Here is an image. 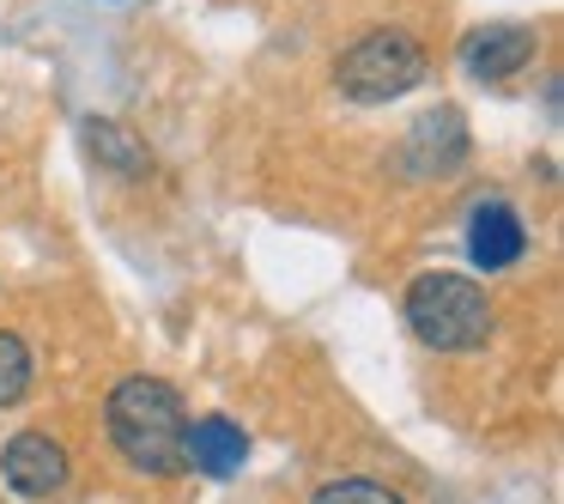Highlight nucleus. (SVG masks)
Listing matches in <instances>:
<instances>
[{
    "label": "nucleus",
    "instance_id": "1",
    "mask_svg": "<svg viewBox=\"0 0 564 504\" xmlns=\"http://www.w3.org/2000/svg\"><path fill=\"white\" fill-rule=\"evenodd\" d=\"M110 443L122 450L128 468L164 480L183 474V438H188V407L164 377H122L104 401Z\"/></svg>",
    "mask_w": 564,
    "mask_h": 504
},
{
    "label": "nucleus",
    "instance_id": "3",
    "mask_svg": "<svg viewBox=\"0 0 564 504\" xmlns=\"http://www.w3.org/2000/svg\"><path fill=\"white\" fill-rule=\"evenodd\" d=\"M425 74H431V55H425V43L406 37V31H370V37H358L352 50L334 62V86L352 104H389V98H401V92H413Z\"/></svg>",
    "mask_w": 564,
    "mask_h": 504
},
{
    "label": "nucleus",
    "instance_id": "7",
    "mask_svg": "<svg viewBox=\"0 0 564 504\" xmlns=\"http://www.w3.org/2000/svg\"><path fill=\"white\" fill-rule=\"evenodd\" d=\"M528 249V225L510 201H479L474 219H467V256L479 261L486 274H503L510 261H522Z\"/></svg>",
    "mask_w": 564,
    "mask_h": 504
},
{
    "label": "nucleus",
    "instance_id": "5",
    "mask_svg": "<svg viewBox=\"0 0 564 504\" xmlns=\"http://www.w3.org/2000/svg\"><path fill=\"white\" fill-rule=\"evenodd\" d=\"M401 164H406V176H455L467 164V122H462V110H431V116H419L413 122V135H406V147H401Z\"/></svg>",
    "mask_w": 564,
    "mask_h": 504
},
{
    "label": "nucleus",
    "instance_id": "11",
    "mask_svg": "<svg viewBox=\"0 0 564 504\" xmlns=\"http://www.w3.org/2000/svg\"><path fill=\"white\" fill-rule=\"evenodd\" d=\"M310 504H406V498H401V492H389L382 480L352 474V480H328V486H322Z\"/></svg>",
    "mask_w": 564,
    "mask_h": 504
},
{
    "label": "nucleus",
    "instance_id": "6",
    "mask_svg": "<svg viewBox=\"0 0 564 504\" xmlns=\"http://www.w3.org/2000/svg\"><path fill=\"white\" fill-rule=\"evenodd\" d=\"M534 55H540L534 25H479V31H467V37H462V67L474 79H486V86L522 74Z\"/></svg>",
    "mask_w": 564,
    "mask_h": 504
},
{
    "label": "nucleus",
    "instance_id": "9",
    "mask_svg": "<svg viewBox=\"0 0 564 504\" xmlns=\"http://www.w3.org/2000/svg\"><path fill=\"white\" fill-rule=\"evenodd\" d=\"M86 147L98 152V164H110V171H122V176H147L152 171V152L140 147L128 128L104 122V116H91V122H86Z\"/></svg>",
    "mask_w": 564,
    "mask_h": 504
},
{
    "label": "nucleus",
    "instance_id": "10",
    "mask_svg": "<svg viewBox=\"0 0 564 504\" xmlns=\"http://www.w3.org/2000/svg\"><path fill=\"white\" fill-rule=\"evenodd\" d=\"M31 377H37V358H31V346L19 341L13 329H0V407L25 401Z\"/></svg>",
    "mask_w": 564,
    "mask_h": 504
},
{
    "label": "nucleus",
    "instance_id": "8",
    "mask_svg": "<svg viewBox=\"0 0 564 504\" xmlns=\"http://www.w3.org/2000/svg\"><path fill=\"white\" fill-rule=\"evenodd\" d=\"M243 462H249L243 426H231L225 414H207V419H195V426H188L183 468H195V474H207V480H231Z\"/></svg>",
    "mask_w": 564,
    "mask_h": 504
},
{
    "label": "nucleus",
    "instance_id": "4",
    "mask_svg": "<svg viewBox=\"0 0 564 504\" xmlns=\"http://www.w3.org/2000/svg\"><path fill=\"white\" fill-rule=\"evenodd\" d=\"M67 474H74V462H67V450L50 431H19V438L0 450V480H7L19 498H55V492L67 486Z\"/></svg>",
    "mask_w": 564,
    "mask_h": 504
},
{
    "label": "nucleus",
    "instance_id": "2",
    "mask_svg": "<svg viewBox=\"0 0 564 504\" xmlns=\"http://www.w3.org/2000/svg\"><path fill=\"white\" fill-rule=\"evenodd\" d=\"M406 329L431 353H474L491 334V298L467 274H419L406 286Z\"/></svg>",
    "mask_w": 564,
    "mask_h": 504
}]
</instances>
